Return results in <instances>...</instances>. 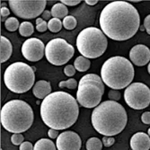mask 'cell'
<instances>
[{
    "instance_id": "cell-1",
    "label": "cell",
    "mask_w": 150,
    "mask_h": 150,
    "mask_svg": "<svg viewBox=\"0 0 150 150\" xmlns=\"http://www.w3.org/2000/svg\"><path fill=\"white\" fill-rule=\"evenodd\" d=\"M99 23L103 33L117 42L132 38L140 27L138 10L130 3L113 1L102 10Z\"/></svg>"
},
{
    "instance_id": "cell-2",
    "label": "cell",
    "mask_w": 150,
    "mask_h": 150,
    "mask_svg": "<svg viewBox=\"0 0 150 150\" xmlns=\"http://www.w3.org/2000/svg\"><path fill=\"white\" fill-rule=\"evenodd\" d=\"M79 107L76 99L67 92L51 93L40 104V117L50 129L61 130L70 128L77 120Z\"/></svg>"
},
{
    "instance_id": "cell-3",
    "label": "cell",
    "mask_w": 150,
    "mask_h": 150,
    "mask_svg": "<svg viewBox=\"0 0 150 150\" xmlns=\"http://www.w3.org/2000/svg\"><path fill=\"white\" fill-rule=\"evenodd\" d=\"M91 121L99 134L112 137L123 130L128 122L125 108L115 101H104L92 112Z\"/></svg>"
},
{
    "instance_id": "cell-4",
    "label": "cell",
    "mask_w": 150,
    "mask_h": 150,
    "mask_svg": "<svg viewBox=\"0 0 150 150\" xmlns=\"http://www.w3.org/2000/svg\"><path fill=\"white\" fill-rule=\"evenodd\" d=\"M34 120L32 107L24 101L11 100L4 104L1 110L3 128L13 134L28 130Z\"/></svg>"
},
{
    "instance_id": "cell-5",
    "label": "cell",
    "mask_w": 150,
    "mask_h": 150,
    "mask_svg": "<svg viewBox=\"0 0 150 150\" xmlns=\"http://www.w3.org/2000/svg\"><path fill=\"white\" fill-rule=\"evenodd\" d=\"M134 75V67L131 62L121 56L108 59L101 69L103 83L113 90L127 88L131 84Z\"/></svg>"
},
{
    "instance_id": "cell-6",
    "label": "cell",
    "mask_w": 150,
    "mask_h": 150,
    "mask_svg": "<svg viewBox=\"0 0 150 150\" xmlns=\"http://www.w3.org/2000/svg\"><path fill=\"white\" fill-rule=\"evenodd\" d=\"M34 70L23 62H15L6 67L4 73V83L13 93L28 92L35 84Z\"/></svg>"
},
{
    "instance_id": "cell-7",
    "label": "cell",
    "mask_w": 150,
    "mask_h": 150,
    "mask_svg": "<svg viewBox=\"0 0 150 150\" xmlns=\"http://www.w3.org/2000/svg\"><path fill=\"white\" fill-rule=\"evenodd\" d=\"M108 45L106 35L96 27L82 30L76 38V48L86 59H97L105 52Z\"/></svg>"
},
{
    "instance_id": "cell-8",
    "label": "cell",
    "mask_w": 150,
    "mask_h": 150,
    "mask_svg": "<svg viewBox=\"0 0 150 150\" xmlns=\"http://www.w3.org/2000/svg\"><path fill=\"white\" fill-rule=\"evenodd\" d=\"M103 93L104 85L102 77L95 74H87L78 83L76 101L85 108H95L101 103Z\"/></svg>"
},
{
    "instance_id": "cell-9",
    "label": "cell",
    "mask_w": 150,
    "mask_h": 150,
    "mask_svg": "<svg viewBox=\"0 0 150 150\" xmlns=\"http://www.w3.org/2000/svg\"><path fill=\"white\" fill-rule=\"evenodd\" d=\"M74 54V47L62 38H55L50 40L45 48L47 60L55 66L65 65L72 59Z\"/></svg>"
},
{
    "instance_id": "cell-10",
    "label": "cell",
    "mask_w": 150,
    "mask_h": 150,
    "mask_svg": "<svg viewBox=\"0 0 150 150\" xmlns=\"http://www.w3.org/2000/svg\"><path fill=\"white\" fill-rule=\"evenodd\" d=\"M124 99L134 110H143L150 104V89L143 83H132L125 89Z\"/></svg>"
},
{
    "instance_id": "cell-11",
    "label": "cell",
    "mask_w": 150,
    "mask_h": 150,
    "mask_svg": "<svg viewBox=\"0 0 150 150\" xmlns=\"http://www.w3.org/2000/svg\"><path fill=\"white\" fill-rule=\"evenodd\" d=\"M8 5L15 15L23 19H33L42 15L47 5L45 0L23 1V0H9Z\"/></svg>"
},
{
    "instance_id": "cell-12",
    "label": "cell",
    "mask_w": 150,
    "mask_h": 150,
    "mask_svg": "<svg viewBox=\"0 0 150 150\" xmlns=\"http://www.w3.org/2000/svg\"><path fill=\"white\" fill-rule=\"evenodd\" d=\"M45 48L44 43L38 38H30L23 42L22 46V54L27 60L36 62L43 58Z\"/></svg>"
},
{
    "instance_id": "cell-13",
    "label": "cell",
    "mask_w": 150,
    "mask_h": 150,
    "mask_svg": "<svg viewBox=\"0 0 150 150\" xmlns=\"http://www.w3.org/2000/svg\"><path fill=\"white\" fill-rule=\"evenodd\" d=\"M82 140L74 131H64L59 134L56 141L58 150H80Z\"/></svg>"
},
{
    "instance_id": "cell-14",
    "label": "cell",
    "mask_w": 150,
    "mask_h": 150,
    "mask_svg": "<svg viewBox=\"0 0 150 150\" xmlns=\"http://www.w3.org/2000/svg\"><path fill=\"white\" fill-rule=\"evenodd\" d=\"M129 59L134 65L143 67L150 61V50L143 44L135 45L129 51Z\"/></svg>"
},
{
    "instance_id": "cell-15",
    "label": "cell",
    "mask_w": 150,
    "mask_h": 150,
    "mask_svg": "<svg viewBox=\"0 0 150 150\" xmlns=\"http://www.w3.org/2000/svg\"><path fill=\"white\" fill-rule=\"evenodd\" d=\"M130 147L132 150H149L150 137L145 132L135 133L130 139Z\"/></svg>"
},
{
    "instance_id": "cell-16",
    "label": "cell",
    "mask_w": 150,
    "mask_h": 150,
    "mask_svg": "<svg viewBox=\"0 0 150 150\" xmlns=\"http://www.w3.org/2000/svg\"><path fill=\"white\" fill-rule=\"evenodd\" d=\"M33 93L38 99H45L49 94L51 93L50 83L45 80H40L36 82L33 87Z\"/></svg>"
},
{
    "instance_id": "cell-17",
    "label": "cell",
    "mask_w": 150,
    "mask_h": 150,
    "mask_svg": "<svg viewBox=\"0 0 150 150\" xmlns=\"http://www.w3.org/2000/svg\"><path fill=\"white\" fill-rule=\"evenodd\" d=\"M13 52V47L10 40L5 37L1 36V63L7 61Z\"/></svg>"
},
{
    "instance_id": "cell-18",
    "label": "cell",
    "mask_w": 150,
    "mask_h": 150,
    "mask_svg": "<svg viewBox=\"0 0 150 150\" xmlns=\"http://www.w3.org/2000/svg\"><path fill=\"white\" fill-rule=\"evenodd\" d=\"M51 15L53 16V18H58V19H61V18H65L67 16V13H69V10H67V7L63 5L62 3H57L55 4L51 10Z\"/></svg>"
},
{
    "instance_id": "cell-19",
    "label": "cell",
    "mask_w": 150,
    "mask_h": 150,
    "mask_svg": "<svg viewBox=\"0 0 150 150\" xmlns=\"http://www.w3.org/2000/svg\"><path fill=\"white\" fill-rule=\"evenodd\" d=\"M33 150H57V146L51 139H40L35 143Z\"/></svg>"
},
{
    "instance_id": "cell-20",
    "label": "cell",
    "mask_w": 150,
    "mask_h": 150,
    "mask_svg": "<svg viewBox=\"0 0 150 150\" xmlns=\"http://www.w3.org/2000/svg\"><path fill=\"white\" fill-rule=\"evenodd\" d=\"M91 66V62L88 59L79 56L75 59L74 62V67H76V69L78 70L79 72H86V70L89 69V67Z\"/></svg>"
},
{
    "instance_id": "cell-21",
    "label": "cell",
    "mask_w": 150,
    "mask_h": 150,
    "mask_svg": "<svg viewBox=\"0 0 150 150\" xmlns=\"http://www.w3.org/2000/svg\"><path fill=\"white\" fill-rule=\"evenodd\" d=\"M103 145V141H101L100 139L96 137H93L86 141V150H102Z\"/></svg>"
},
{
    "instance_id": "cell-22",
    "label": "cell",
    "mask_w": 150,
    "mask_h": 150,
    "mask_svg": "<svg viewBox=\"0 0 150 150\" xmlns=\"http://www.w3.org/2000/svg\"><path fill=\"white\" fill-rule=\"evenodd\" d=\"M34 27L29 22H23L19 27V33L23 37H29L33 33Z\"/></svg>"
},
{
    "instance_id": "cell-23",
    "label": "cell",
    "mask_w": 150,
    "mask_h": 150,
    "mask_svg": "<svg viewBox=\"0 0 150 150\" xmlns=\"http://www.w3.org/2000/svg\"><path fill=\"white\" fill-rule=\"evenodd\" d=\"M63 23L60 19L58 18H52L48 23V29L51 33H59L62 29Z\"/></svg>"
},
{
    "instance_id": "cell-24",
    "label": "cell",
    "mask_w": 150,
    "mask_h": 150,
    "mask_svg": "<svg viewBox=\"0 0 150 150\" xmlns=\"http://www.w3.org/2000/svg\"><path fill=\"white\" fill-rule=\"evenodd\" d=\"M5 27L9 32H16L17 29H19L20 23L16 17H8L5 22Z\"/></svg>"
},
{
    "instance_id": "cell-25",
    "label": "cell",
    "mask_w": 150,
    "mask_h": 150,
    "mask_svg": "<svg viewBox=\"0 0 150 150\" xmlns=\"http://www.w3.org/2000/svg\"><path fill=\"white\" fill-rule=\"evenodd\" d=\"M62 23H63L64 28L67 29V30H73V29L76 28V25H77L76 19L72 16H67V17H65L63 19Z\"/></svg>"
},
{
    "instance_id": "cell-26",
    "label": "cell",
    "mask_w": 150,
    "mask_h": 150,
    "mask_svg": "<svg viewBox=\"0 0 150 150\" xmlns=\"http://www.w3.org/2000/svg\"><path fill=\"white\" fill-rule=\"evenodd\" d=\"M59 87H66V88H69V89H75V88L78 87V84H77L76 79L69 78L67 81H61L59 85Z\"/></svg>"
},
{
    "instance_id": "cell-27",
    "label": "cell",
    "mask_w": 150,
    "mask_h": 150,
    "mask_svg": "<svg viewBox=\"0 0 150 150\" xmlns=\"http://www.w3.org/2000/svg\"><path fill=\"white\" fill-rule=\"evenodd\" d=\"M36 29L40 33H43L48 29V23L44 21L42 18L38 17L36 19Z\"/></svg>"
},
{
    "instance_id": "cell-28",
    "label": "cell",
    "mask_w": 150,
    "mask_h": 150,
    "mask_svg": "<svg viewBox=\"0 0 150 150\" xmlns=\"http://www.w3.org/2000/svg\"><path fill=\"white\" fill-rule=\"evenodd\" d=\"M24 138L22 133H16V134H13L11 137V142L16 145V146H21L24 141Z\"/></svg>"
},
{
    "instance_id": "cell-29",
    "label": "cell",
    "mask_w": 150,
    "mask_h": 150,
    "mask_svg": "<svg viewBox=\"0 0 150 150\" xmlns=\"http://www.w3.org/2000/svg\"><path fill=\"white\" fill-rule=\"evenodd\" d=\"M108 96L110 98L111 101H119L120 99V93L118 91V90H113V89H111L110 92L108 93Z\"/></svg>"
},
{
    "instance_id": "cell-30",
    "label": "cell",
    "mask_w": 150,
    "mask_h": 150,
    "mask_svg": "<svg viewBox=\"0 0 150 150\" xmlns=\"http://www.w3.org/2000/svg\"><path fill=\"white\" fill-rule=\"evenodd\" d=\"M76 67L73 66V65H67L65 67V69H64V74L67 76H73L75 74H76Z\"/></svg>"
},
{
    "instance_id": "cell-31",
    "label": "cell",
    "mask_w": 150,
    "mask_h": 150,
    "mask_svg": "<svg viewBox=\"0 0 150 150\" xmlns=\"http://www.w3.org/2000/svg\"><path fill=\"white\" fill-rule=\"evenodd\" d=\"M114 143H115V139L112 137H106V136H104L103 138V144L106 147L112 146Z\"/></svg>"
},
{
    "instance_id": "cell-32",
    "label": "cell",
    "mask_w": 150,
    "mask_h": 150,
    "mask_svg": "<svg viewBox=\"0 0 150 150\" xmlns=\"http://www.w3.org/2000/svg\"><path fill=\"white\" fill-rule=\"evenodd\" d=\"M80 0H61L60 3H62L63 5H65L66 6H76L80 3Z\"/></svg>"
},
{
    "instance_id": "cell-33",
    "label": "cell",
    "mask_w": 150,
    "mask_h": 150,
    "mask_svg": "<svg viewBox=\"0 0 150 150\" xmlns=\"http://www.w3.org/2000/svg\"><path fill=\"white\" fill-rule=\"evenodd\" d=\"M34 146H33V144L29 141H24L19 147L20 150H33Z\"/></svg>"
},
{
    "instance_id": "cell-34",
    "label": "cell",
    "mask_w": 150,
    "mask_h": 150,
    "mask_svg": "<svg viewBox=\"0 0 150 150\" xmlns=\"http://www.w3.org/2000/svg\"><path fill=\"white\" fill-rule=\"evenodd\" d=\"M9 15H10V10L6 6L1 7V20H2V22H6V17L8 16Z\"/></svg>"
},
{
    "instance_id": "cell-35",
    "label": "cell",
    "mask_w": 150,
    "mask_h": 150,
    "mask_svg": "<svg viewBox=\"0 0 150 150\" xmlns=\"http://www.w3.org/2000/svg\"><path fill=\"white\" fill-rule=\"evenodd\" d=\"M141 120L144 124H150V112H146L141 116Z\"/></svg>"
},
{
    "instance_id": "cell-36",
    "label": "cell",
    "mask_w": 150,
    "mask_h": 150,
    "mask_svg": "<svg viewBox=\"0 0 150 150\" xmlns=\"http://www.w3.org/2000/svg\"><path fill=\"white\" fill-rule=\"evenodd\" d=\"M48 136L50 138V139H58V137L59 136V131L57 130V129H50V130H49V132H48Z\"/></svg>"
},
{
    "instance_id": "cell-37",
    "label": "cell",
    "mask_w": 150,
    "mask_h": 150,
    "mask_svg": "<svg viewBox=\"0 0 150 150\" xmlns=\"http://www.w3.org/2000/svg\"><path fill=\"white\" fill-rule=\"evenodd\" d=\"M143 25L145 26V29H146V33L150 35V15H148V16L145 18V20H144V24H143Z\"/></svg>"
},
{
    "instance_id": "cell-38",
    "label": "cell",
    "mask_w": 150,
    "mask_h": 150,
    "mask_svg": "<svg viewBox=\"0 0 150 150\" xmlns=\"http://www.w3.org/2000/svg\"><path fill=\"white\" fill-rule=\"evenodd\" d=\"M42 19L44 20V21H47V20H50L51 18V16H52V15H51V12L50 11H48V10H45L43 13H42Z\"/></svg>"
},
{
    "instance_id": "cell-39",
    "label": "cell",
    "mask_w": 150,
    "mask_h": 150,
    "mask_svg": "<svg viewBox=\"0 0 150 150\" xmlns=\"http://www.w3.org/2000/svg\"><path fill=\"white\" fill-rule=\"evenodd\" d=\"M86 3L88 6H94V5H96L98 3V1H97V0H86Z\"/></svg>"
},
{
    "instance_id": "cell-40",
    "label": "cell",
    "mask_w": 150,
    "mask_h": 150,
    "mask_svg": "<svg viewBox=\"0 0 150 150\" xmlns=\"http://www.w3.org/2000/svg\"><path fill=\"white\" fill-rule=\"evenodd\" d=\"M139 29H140V31H141V32H144V31H146V29H145V26H144V25L140 26V27H139Z\"/></svg>"
},
{
    "instance_id": "cell-41",
    "label": "cell",
    "mask_w": 150,
    "mask_h": 150,
    "mask_svg": "<svg viewBox=\"0 0 150 150\" xmlns=\"http://www.w3.org/2000/svg\"><path fill=\"white\" fill-rule=\"evenodd\" d=\"M147 71H148V73L150 74V62H149V64H148V67H147Z\"/></svg>"
},
{
    "instance_id": "cell-42",
    "label": "cell",
    "mask_w": 150,
    "mask_h": 150,
    "mask_svg": "<svg viewBox=\"0 0 150 150\" xmlns=\"http://www.w3.org/2000/svg\"><path fill=\"white\" fill-rule=\"evenodd\" d=\"M147 135L150 137V128H149V129H148V130H147Z\"/></svg>"
},
{
    "instance_id": "cell-43",
    "label": "cell",
    "mask_w": 150,
    "mask_h": 150,
    "mask_svg": "<svg viewBox=\"0 0 150 150\" xmlns=\"http://www.w3.org/2000/svg\"><path fill=\"white\" fill-rule=\"evenodd\" d=\"M131 2H135V3H138V2H141V1H138V0H134V1H131Z\"/></svg>"
},
{
    "instance_id": "cell-44",
    "label": "cell",
    "mask_w": 150,
    "mask_h": 150,
    "mask_svg": "<svg viewBox=\"0 0 150 150\" xmlns=\"http://www.w3.org/2000/svg\"><path fill=\"white\" fill-rule=\"evenodd\" d=\"M1 150H3V149H2V148H1Z\"/></svg>"
}]
</instances>
